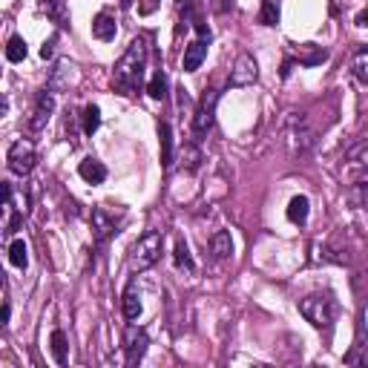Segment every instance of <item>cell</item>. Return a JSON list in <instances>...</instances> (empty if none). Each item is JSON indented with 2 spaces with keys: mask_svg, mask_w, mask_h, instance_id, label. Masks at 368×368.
<instances>
[{
  "mask_svg": "<svg viewBox=\"0 0 368 368\" xmlns=\"http://www.w3.org/2000/svg\"><path fill=\"white\" fill-rule=\"evenodd\" d=\"M144 70H147V40L136 38L127 47V52L121 55V61L113 70V83L115 90L124 95H136L144 83Z\"/></svg>",
  "mask_w": 368,
  "mask_h": 368,
  "instance_id": "obj_1",
  "label": "cell"
},
{
  "mask_svg": "<svg viewBox=\"0 0 368 368\" xmlns=\"http://www.w3.org/2000/svg\"><path fill=\"white\" fill-rule=\"evenodd\" d=\"M337 311H339V305L331 294H308L305 299H299V314L319 331H328L334 326Z\"/></svg>",
  "mask_w": 368,
  "mask_h": 368,
  "instance_id": "obj_2",
  "label": "cell"
},
{
  "mask_svg": "<svg viewBox=\"0 0 368 368\" xmlns=\"http://www.w3.org/2000/svg\"><path fill=\"white\" fill-rule=\"evenodd\" d=\"M161 250H164V233L161 230L141 233L138 242L133 245V250H129V271H136V273L150 271L161 259Z\"/></svg>",
  "mask_w": 368,
  "mask_h": 368,
  "instance_id": "obj_3",
  "label": "cell"
},
{
  "mask_svg": "<svg viewBox=\"0 0 368 368\" xmlns=\"http://www.w3.org/2000/svg\"><path fill=\"white\" fill-rule=\"evenodd\" d=\"M216 104H219V90H205L196 113H193V136H196V141L210 133V127L216 121Z\"/></svg>",
  "mask_w": 368,
  "mask_h": 368,
  "instance_id": "obj_4",
  "label": "cell"
},
{
  "mask_svg": "<svg viewBox=\"0 0 368 368\" xmlns=\"http://www.w3.org/2000/svg\"><path fill=\"white\" fill-rule=\"evenodd\" d=\"M6 161H9V170L15 173V176H29V173L35 170V164H38V156H35L32 141L17 138V141L9 147Z\"/></svg>",
  "mask_w": 368,
  "mask_h": 368,
  "instance_id": "obj_5",
  "label": "cell"
},
{
  "mask_svg": "<svg viewBox=\"0 0 368 368\" xmlns=\"http://www.w3.org/2000/svg\"><path fill=\"white\" fill-rule=\"evenodd\" d=\"M193 26L199 29V38L184 49V63H182L184 72H196L202 67V61L207 58V47H210V40H213V35H210V29L205 24H199V20H196Z\"/></svg>",
  "mask_w": 368,
  "mask_h": 368,
  "instance_id": "obj_6",
  "label": "cell"
},
{
  "mask_svg": "<svg viewBox=\"0 0 368 368\" xmlns=\"http://www.w3.org/2000/svg\"><path fill=\"white\" fill-rule=\"evenodd\" d=\"M147 345H150V337L144 328H136L129 326L127 334H124V351H127V365H136L141 362V357L147 354Z\"/></svg>",
  "mask_w": 368,
  "mask_h": 368,
  "instance_id": "obj_7",
  "label": "cell"
},
{
  "mask_svg": "<svg viewBox=\"0 0 368 368\" xmlns=\"http://www.w3.org/2000/svg\"><path fill=\"white\" fill-rule=\"evenodd\" d=\"M93 233H95V242L98 245H106L113 239V236L118 233V227H115V219L110 213H106L104 207H95L93 210Z\"/></svg>",
  "mask_w": 368,
  "mask_h": 368,
  "instance_id": "obj_8",
  "label": "cell"
},
{
  "mask_svg": "<svg viewBox=\"0 0 368 368\" xmlns=\"http://www.w3.org/2000/svg\"><path fill=\"white\" fill-rule=\"evenodd\" d=\"M259 70H256V61L245 52L239 55V61H236V67L230 70V86H250L256 81Z\"/></svg>",
  "mask_w": 368,
  "mask_h": 368,
  "instance_id": "obj_9",
  "label": "cell"
},
{
  "mask_svg": "<svg viewBox=\"0 0 368 368\" xmlns=\"http://www.w3.org/2000/svg\"><path fill=\"white\" fill-rule=\"evenodd\" d=\"M52 110H55V98H52L49 90H43V93L35 98V110H32V121H29V127L35 129V133L47 127V121L52 118Z\"/></svg>",
  "mask_w": 368,
  "mask_h": 368,
  "instance_id": "obj_10",
  "label": "cell"
},
{
  "mask_svg": "<svg viewBox=\"0 0 368 368\" xmlns=\"http://www.w3.org/2000/svg\"><path fill=\"white\" fill-rule=\"evenodd\" d=\"M345 199H349L354 207H360V210H368V167L360 170L357 176L351 179L349 190H345Z\"/></svg>",
  "mask_w": 368,
  "mask_h": 368,
  "instance_id": "obj_11",
  "label": "cell"
},
{
  "mask_svg": "<svg viewBox=\"0 0 368 368\" xmlns=\"http://www.w3.org/2000/svg\"><path fill=\"white\" fill-rule=\"evenodd\" d=\"M38 9L47 15L58 29H70V9L63 0H38Z\"/></svg>",
  "mask_w": 368,
  "mask_h": 368,
  "instance_id": "obj_12",
  "label": "cell"
},
{
  "mask_svg": "<svg viewBox=\"0 0 368 368\" xmlns=\"http://www.w3.org/2000/svg\"><path fill=\"white\" fill-rule=\"evenodd\" d=\"M294 58L302 63V67H319V63L328 61V49L317 47V43H302V47L294 49Z\"/></svg>",
  "mask_w": 368,
  "mask_h": 368,
  "instance_id": "obj_13",
  "label": "cell"
},
{
  "mask_svg": "<svg viewBox=\"0 0 368 368\" xmlns=\"http://www.w3.org/2000/svg\"><path fill=\"white\" fill-rule=\"evenodd\" d=\"M121 305H124V317L133 322L141 317V294H138V282L129 279L127 288H124V296H121Z\"/></svg>",
  "mask_w": 368,
  "mask_h": 368,
  "instance_id": "obj_14",
  "label": "cell"
},
{
  "mask_svg": "<svg viewBox=\"0 0 368 368\" xmlns=\"http://www.w3.org/2000/svg\"><path fill=\"white\" fill-rule=\"evenodd\" d=\"M78 176L86 182V184H104L106 182V167L98 161V159H83L81 164H78Z\"/></svg>",
  "mask_w": 368,
  "mask_h": 368,
  "instance_id": "obj_15",
  "label": "cell"
},
{
  "mask_svg": "<svg viewBox=\"0 0 368 368\" xmlns=\"http://www.w3.org/2000/svg\"><path fill=\"white\" fill-rule=\"evenodd\" d=\"M115 32H118L115 17H113L110 12H98V15H95V20H93V35H95L98 40H113V38H115Z\"/></svg>",
  "mask_w": 368,
  "mask_h": 368,
  "instance_id": "obj_16",
  "label": "cell"
},
{
  "mask_svg": "<svg viewBox=\"0 0 368 368\" xmlns=\"http://www.w3.org/2000/svg\"><path fill=\"white\" fill-rule=\"evenodd\" d=\"M308 210H311L308 196H294L291 205H288V219H291L294 225H305V222H308Z\"/></svg>",
  "mask_w": 368,
  "mask_h": 368,
  "instance_id": "obj_17",
  "label": "cell"
},
{
  "mask_svg": "<svg viewBox=\"0 0 368 368\" xmlns=\"http://www.w3.org/2000/svg\"><path fill=\"white\" fill-rule=\"evenodd\" d=\"M49 349H52V357H55L58 365H67V362H70V354H67V334H63L61 328L52 331V337H49Z\"/></svg>",
  "mask_w": 368,
  "mask_h": 368,
  "instance_id": "obj_18",
  "label": "cell"
},
{
  "mask_svg": "<svg viewBox=\"0 0 368 368\" xmlns=\"http://www.w3.org/2000/svg\"><path fill=\"white\" fill-rule=\"evenodd\" d=\"M210 253L216 256V259H227L230 253H233V239H230V233L227 230H219L210 239Z\"/></svg>",
  "mask_w": 368,
  "mask_h": 368,
  "instance_id": "obj_19",
  "label": "cell"
},
{
  "mask_svg": "<svg viewBox=\"0 0 368 368\" xmlns=\"http://www.w3.org/2000/svg\"><path fill=\"white\" fill-rule=\"evenodd\" d=\"M173 262H176V268H179V271H184V273H193V271H196V262H193L190 248H187V242H184V239H179V242H176V250H173Z\"/></svg>",
  "mask_w": 368,
  "mask_h": 368,
  "instance_id": "obj_20",
  "label": "cell"
},
{
  "mask_svg": "<svg viewBox=\"0 0 368 368\" xmlns=\"http://www.w3.org/2000/svg\"><path fill=\"white\" fill-rule=\"evenodd\" d=\"M159 141H161V167L167 170L173 164V133H170L167 121L159 124Z\"/></svg>",
  "mask_w": 368,
  "mask_h": 368,
  "instance_id": "obj_21",
  "label": "cell"
},
{
  "mask_svg": "<svg viewBox=\"0 0 368 368\" xmlns=\"http://www.w3.org/2000/svg\"><path fill=\"white\" fill-rule=\"evenodd\" d=\"M9 262L15 268H20V271H26V265H29V248H26L24 239H12V245H9Z\"/></svg>",
  "mask_w": 368,
  "mask_h": 368,
  "instance_id": "obj_22",
  "label": "cell"
},
{
  "mask_svg": "<svg viewBox=\"0 0 368 368\" xmlns=\"http://www.w3.org/2000/svg\"><path fill=\"white\" fill-rule=\"evenodd\" d=\"M26 40L20 38V35H15V38H9V43H6V61H12V63H20L26 58Z\"/></svg>",
  "mask_w": 368,
  "mask_h": 368,
  "instance_id": "obj_23",
  "label": "cell"
},
{
  "mask_svg": "<svg viewBox=\"0 0 368 368\" xmlns=\"http://www.w3.org/2000/svg\"><path fill=\"white\" fill-rule=\"evenodd\" d=\"M259 24H262V26H276L279 24V3H276V0H262V9H259Z\"/></svg>",
  "mask_w": 368,
  "mask_h": 368,
  "instance_id": "obj_24",
  "label": "cell"
},
{
  "mask_svg": "<svg viewBox=\"0 0 368 368\" xmlns=\"http://www.w3.org/2000/svg\"><path fill=\"white\" fill-rule=\"evenodd\" d=\"M98 127H101V110L95 104H90L83 110V136H95Z\"/></svg>",
  "mask_w": 368,
  "mask_h": 368,
  "instance_id": "obj_25",
  "label": "cell"
},
{
  "mask_svg": "<svg viewBox=\"0 0 368 368\" xmlns=\"http://www.w3.org/2000/svg\"><path fill=\"white\" fill-rule=\"evenodd\" d=\"M351 72H354V78H357L360 83L368 86V49H360V52L354 55V61H351Z\"/></svg>",
  "mask_w": 368,
  "mask_h": 368,
  "instance_id": "obj_26",
  "label": "cell"
},
{
  "mask_svg": "<svg viewBox=\"0 0 368 368\" xmlns=\"http://www.w3.org/2000/svg\"><path fill=\"white\" fill-rule=\"evenodd\" d=\"M147 93H150V98H153V101H161V98L167 95V75H164L161 70H159L153 78H150Z\"/></svg>",
  "mask_w": 368,
  "mask_h": 368,
  "instance_id": "obj_27",
  "label": "cell"
},
{
  "mask_svg": "<svg viewBox=\"0 0 368 368\" xmlns=\"http://www.w3.org/2000/svg\"><path fill=\"white\" fill-rule=\"evenodd\" d=\"M349 159L357 161V164H365V167H368V141H362V144H357L354 150H349Z\"/></svg>",
  "mask_w": 368,
  "mask_h": 368,
  "instance_id": "obj_28",
  "label": "cell"
},
{
  "mask_svg": "<svg viewBox=\"0 0 368 368\" xmlns=\"http://www.w3.org/2000/svg\"><path fill=\"white\" fill-rule=\"evenodd\" d=\"M199 161H202V153H199L196 147H190V150H187V170L196 173V170H199Z\"/></svg>",
  "mask_w": 368,
  "mask_h": 368,
  "instance_id": "obj_29",
  "label": "cell"
},
{
  "mask_svg": "<svg viewBox=\"0 0 368 368\" xmlns=\"http://www.w3.org/2000/svg\"><path fill=\"white\" fill-rule=\"evenodd\" d=\"M55 43H58V32H55L49 40H43V47H40V58H43V61L55 55Z\"/></svg>",
  "mask_w": 368,
  "mask_h": 368,
  "instance_id": "obj_30",
  "label": "cell"
},
{
  "mask_svg": "<svg viewBox=\"0 0 368 368\" xmlns=\"http://www.w3.org/2000/svg\"><path fill=\"white\" fill-rule=\"evenodd\" d=\"M156 6H159V0H144V3H141V15H150Z\"/></svg>",
  "mask_w": 368,
  "mask_h": 368,
  "instance_id": "obj_31",
  "label": "cell"
},
{
  "mask_svg": "<svg viewBox=\"0 0 368 368\" xmlns=\"http://www.w3.org/2000/svg\"><path fill=\"white\" fill-rule=\"evenodd\" d=\"M357 26H362V29L368 26V3H365V9L357 15Z\"/></svg>",
  "mask_w": 368,
  "mask_h": 368,
  "instance_id": "obj_32",
  "label": "cell"
},
{
  "mask_svg": "<svg viewBox=\"0 0 368 368\" xmlns=\"http://www.w3.org/2000/svg\"><path fill=\"white\" fill-rule=\"evenodd\" d=\"M9 314H12V305H9V299L3 302V326H9Z\"/></svg>",
  "mask_w": 368,
  "mask_h": 368,
  "instance_id": "obj_33",
  "label": "cell"
}]
</instances>
